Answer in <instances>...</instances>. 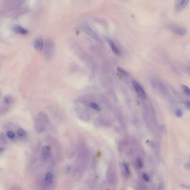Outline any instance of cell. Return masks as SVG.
<instances>
[{
    "instance_id": "4",
    "label": "cell",
    "mask_w": 190,
    "mask_h": 190,
    "mask_svg": "<svg viewBox=\"0 0 190 190\" xmlns=\"http://www.w3.org/2000/svg\"><path fill=\"white\" fill-rule=\"evenodd\" d=\"M189 0H175V9L177 12H180L184 10L188 4Z\"/></svg>"
},
{
    "instance_id": "13",
    "label": "cell",
    "mask_w": 190,
    "mask_h": 190,
    "mask_svg": "<svg viewBox=\"0 0 190 190\" xmlns=\"http://www.w3.org/2000/svg\"><path fill=\"white\" fill-rule=\"evenodd\" d=\"M18 136L20 138H23L26 137V133L25 132V131L22 128H20L18 129Z\"/></svg>"
},
{
    "instance_id": "23",
    "label": "cell",
    "mask_w": 190,
    "mask_h": 190,
    "mask_svg": "<svg viewBox=\"0 0 190 190\" xmlns=\"http://www.w3.org/2000/svg\"><path fill=\"white\" fill-rule=\"evenodd\" d=\"M186 106L187 108H188V109H190V102L189 101H188V102H187L186 103Z\"/></svg>"
},
{
    "instance_id": "6",
    "label": "cell",
    "mask_w": 190,
    "mask_h": 190,
    "mask_svg": "<svg viewBox=\"0 0 190 190\" xmlns=\"http://www.w3.org/2000/svg\"><path fill=\"white\" fill-rule=\"evenodd\" d=\"M133 85L134 88L135 89L136 91L137 92V94L141 97L144 99H146L147 98L146 92L144 90V89L138 83H137L136 81H133Z\"/></svg>"
},
{
    "instance_id": "18",
    "label": "cell",
    "mask_w": 190,
    "mask_h": 190,
    "mask_svg": "<svg viewBox=\"0 0 190 190\" xmlns=\"http://www.w3.org/2000/svg\"><path fill=\"white\" fill-rule=\"evenodd\" d=\"M117 70L119 72H120L122 74H123V75H127V72L126 71L124 70V69H123L122 68H121V67H117Z\"/></svg>"
},
{
    "instance_id": "11",
    "label": "cell",
    "mask_w": 190,
    "mask_h": 190,
    "mask_svg": "<svg viewBox=\"0 0 190 190\" xmlns=\"http://www.w3.org/2000/svg\"><path fill=\"white\" fill-rule=\"evenodd\" d=\"M34 45L35 49L37 51H40L42 50L43 47V40L41 38L36 39L35 40V43H34Z\"/></svg>"
},
{
    "instance_id": "24",
    "label": "cell",
    "mask_w": 190,
    "mask_h": 190,
    "mask_svg": "<svg viewBox=\"0 0 190 190\" xmlns=\"http://www.w3.org/2000/svg\"><path fill=\"white\" fill-rule=\"evenodd\" d=\"M1 90H0V96H1Z\"/></svg>"
},
{
    "instance_id": "7",
    "label": "cell",
    "mask_w": 190,
    "mask_h": 190,
    "mask_svg": "<svg viewBox=\"0 0 190 190\" xmlns=\"http://www.w3.org/2000/svg\"><path fill=\"white\" fill-rule=\"evenodd\" d=\"M53 182V175L52 173L48 172L46 173L43 180V185L45 187H49L51 186Z\"/></svg>"
},
{
    "instance_id": "22",
    "label": "cell",
    "mask_w": 190,
    "mask_h": 190,
    "mask_svg": "<svg viewBox=\"0 0 190 190\" xmlns=\"http://www.w3.org/2000/svg\"><path fill=\"white\" fill-rule=\"evenodd\" d=\"M137 164H138V166H139V168H142V167H143V163H142L141 160L139 159V158L138 159Z\"/></svg>"
},
{
    "instance_id": "12",
    "label": "cell",
    "mask_w": 190,
    "mask_h": 190,
    "mask_svg": "<svg viewBox=\"0 0 190 190\" xmlns=\"http://www.w3.org/2000/svg\"><path fill=\"white\" fill-rule=\"evenodd\" d=\"M13 30L15 32L20 34H26L27 33L26 30L20 26H15L13 27Z\"/></svg>"
},
{
    "instance_id": "19",
    "label": "cell",
    "mask_w": 190,
    "mask_h": 190,
    "mask_svg": "<svg viewBox=\"0 0 190 190\" xmlns=\"http://www.w3.org/2000/svg\"><path fill=\"white\" fill-rule=\"evenodd\" d=\"M123 167H124V170H125V172L127 173L128 175H129V174H130V171H129V168H128V166H127V164H125V163H124V164H123Z\"/></svg>"
},
{
    "instance_id": "15",
    "label": "cell",
    "mask_w": 190,
    "mask_h": 190,
    "mask_svg": "<svg viewBox=\"0 0 190 190\" xmlns=\"http://www.w3.org/2000/svg\"><path fill=\"white\" fill-rule=\"evenodd\" d=\"M90 106L93 108V109H94V110H95V111H99L101 110V108L99 106H98V104H97L95 103H91Z\"/></svg>"
},
{
    "instance_id": "8",
    "label": "cell",
    "mask_w": 190,
    "mask_h": 190,
    "mask_svg": "<svg viewBox=\"0 0 190 190\" xmlns=\"http://www.w3.org/2000/svg\"><path fill=\"white\" fill-rule=\"evenodd\" d=\"M83 29L85 32L94 40H96V41L99 40V37L97 35V34L88 25H84L83 26Z\"/></svg>"
},
{
    "instance_id": "17",
    "label": "cell",
    "mask_w": 190,
    "mask_h": 190,
    "mask_svg": "<svg viewBox=\"0 0 190 190\" xmlns=\"http://www.w3.org/2000/svg\"><path fill=\"white\" fill-rule=\"evenodd\" d=\"M6 135H7V136L9 137V138H10V139H13V138L15 137V133H14L13 132H12V131H9V132H8L7 133Z\"/></svg>"
},
{
    "instance_id": "3",
    "label": "cell",
    "mask_w": 190,
    "mask_h": 190,
    "mask_svg": "<svg viewBox=\"0 0 190 190\" xmlns=\"http://www.w3.org/2000/svg\"><path fill=\"white\" fill-rule=\"evenodd\" d=\"M54 46L53 43L51 40H48L46 41L45 48V54L46 55V57L48 59H50L51 57L53 54Z\"/></svg>"
},
{
    "instance_id": "5",
    "label": "cell",
    "mask_w": 190,
    "mask_h": 190,
    "mask_svg": "<svg viewBox=\"0 0 190 190\" xmlns=\"http://www.w3.org/2000/svg\"><path fill=\"white\" fill-rule=\"evenodd\" d=\"M51 150L49 146H44L42 148V158L45 161H48L51 157Z\"/></svg>"
},
{
    "instance_id": "9",
    "label": "cell",
    "mask_w": 190,
    "mask_h": 190,
    "mask_svg": "<svg viewBox=\"0 0 190 190\" xmlns=\"http://www.w3.org/2000/svg\"><path fill=\"white\" fill-rule=\"evenodd\" d=\"M106 41L109 45V46L111 47L112 51L115 54V55H120V51L115 43L110 39H106Z\"/></svg>"
},
{
    "instance_id": "21",
    "label": "cell",
    "mask_w": 190,
    "mask_h": 190,
    "mask_svg": "<svg viewBox=\"0 0 190 190\" xmlns=\"http://www.w3.org/2000/svg\"><path fill=\"white\" fill-rule=\"evenodd\" d=\"M143 178L146 181L148 182L150 181V178H149L148 176L146 173H143Z\"/></svg>"
},
{
    "instance_id": "10",
    "label": "cell",
    "mask_w": 190,
    "mask_h": 190,
    "mask_svg": "<svg viewBox=\"0 0 190 190\" xmlns=\"http://www.w3.org/2000/svg\"><path fill=\"white\" fill-rule=\"evenodd\" d=\"M4 106H5V108H4V110H5V109H7V108L9 106L11 105V104L13 103V98H12V97L11 96V95H7V96H6V97L4 98Z\"/></svg>"
},
{
    "instance_id": "14",
    "label": "cell",
    "mask_w": 190,
    "mask_h": 190,
    "mask_svg": "<svg viewBox=\"0 0 190 190\" xmlns=\"http://www.w3.org/2000/svg\"><path fill=\"white\" fill-rule=\"evenodd\" d=\"M6 141H7L4 135L2 133L0 134V146L4 145L6 143Z\"/></svg>"
},
{
    "instance_id": "2",
    "label": "cell",
    "mask_w": 190,
    "mask_h": 190,
    "mask_svg": "<svg viewBox=\"0 0 190 190\" xmlns=\"http://www.w3.org/2000/svg\"><path fill=\"white\" fill-rule=\"evenodd\" d=\"M167 28L175 34L179 36H184L187 34V30L183 27L175 24H168Z\"/></svg>"
},
{
    "instance_id": "20",
    "label": "cell",
    "mask_w": 190,
    "mask_h": 190,
    "mask_svg": "<svg viewBox=\"0 0 190 190\" xmlns=\"http://www.w3.org/2000/svg\"><path fill=\"white\" fill-rule=\"evenodd\" d=\"M176 115H177L178 117L180 118L183 115V112L181 109H178L176 111Z\"/></svg>"
},
{
    "instance_id": "16",
    "label": "cell",
    "mask_w": 190,
    "mask_h": 190,
    "mask_svg": "<svg viewBox=\"0 0 190 190\" xmlns=\"http://www.w3.org/2000/svg\"><path fill=\"white\" fill-rule=\"evenodd\" d=\"M182 87H183V89L184 92L186 93L188 96H190V91L189 88L188 87L186 86V85H183Z\"/></svg>"
},
{
    "instance_id": "1",
    "label": "cell",
    "mask_w": 190,
    "mask_h": 190,
    "mask_svg": "<svg viewBox=\"0 0 190 190\" xmlns=\"http://www.w3.org/2000/svg\"><path fill=\"white\" fill-rule=\"evenodd\" d=\"M49 122V117L45 113L43 112L38 113L34 121V129L36 132L38 134L44 132Z\"/></svg>"
}]
</instances>
